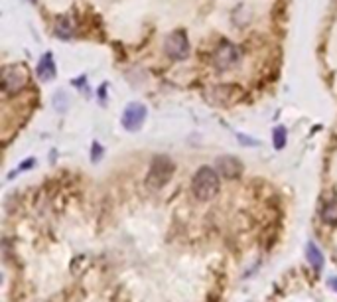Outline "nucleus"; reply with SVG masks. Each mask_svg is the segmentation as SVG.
Returning <instances> with one entry per match:
<instances>
[{
	"label": "nucleus",
	"instance_id": "14",
	"mask_svg": "<svg viewBox=\"0 0 337 302\" xmlns=\"http://www.w3.org/2000/svg\"><path fill=\"white\" fill-rule=\"evenodd\" d=\"M101 156H103V148H101V144H93V152H91V160L93 162H97V160H101Z\"/></svg>",
	"mask_w": 337,
	"mask_h": 302
},
{
	"label": "nucleus",
	"instance_id": "15",
	"mask_svg": "<svg viewBox=\"0 0 337 302\" xmlns=\"http://www.w3.org/2000/svg\"><path fill=\"white\" fill-rule=\"evenodd\" d=\"M329 286H331V288H333V290H335V292H337V277H333V279H329Z\"/></svg>",
	"mask_w": 337,
	"mask_h": 302
},
{
	"label": "nucleus",
	"instance_id": "16",
	"mask_svg": "<svg viewBox=\"0 0 337 302\" xmlns=\"http://www.w3.org/2000/svg\"><path fill=\"white\" fill-rule=\"evenodd\" d=\"M32 2H36V0H32Z\"/></svg>",
	"mask_w": 337,
	"mask_h": 302
},
{
	"label": "nucleus",
	"instance_id": "4",
	"mask_svg": "<svg viewBox=\"0 0 337 302\" xmlns=\"http://www.w3.org/2000/svg\"><path fill=\"white\" fill-rule=\"evenodd\" d=\"M239 59H241V51L231 42H221V46L217 47V51L213 53V66L219 71L231 70L233 66L239 64Z\"/></svg>",
	"mask_w": 337,
	"mask_h": 302
},
{
	"label": "nucleus",
	"instance_id": "12",
	"mask_svg": "<svg viewBox=\"0 0 337 302\" xmlns=\"http://www.w3.org/2000/svg\"><path fill=\"white\" fill-rule=\"evenodd\" d=\"M272 137H274V148L276 150H282L286 146V129L284 127H276Z\"/></svg>",
	"mask_w": 337,
	"mask_h": 302
},
{
	"label": "nucleus",
	"instance_id": "9",
	"mask_svg": "<svg viewBox=\"0 0 337 302\" xmlns=\"http://www.w3.org/2000/svg\"><path fill=\"white\" fill-rule=\"evenodd\" d=\"M306 255H308L310 265H312L315 271L319 273V271L323 269V253H321V249L315 245L314 241H310V243L306 245Z\"/></svg>",
	"mask_w": 337,
	"mask_h": 302
},
{
	"label": "nucleus",
	"instance_id": "5",
	"mask_svg": "<svg viewBox=\"0 0 337 302\" xmlns=\"http://www.w3.org/2000/svg\"><path fill=\"white\" fill-rule=\"evenodd\" d=\"M24 85H26V73H24L22 68L10 66V68L4 70V73H2V89H4V93H18V91H22Z\"/></svg>",
	"mask_w": 337,
	"mask_h": 302
},
{
	"label": "nucleus",
	"instance_id": "11",
	"mask_svg": "<svg viewBox=\"0 0 337 302\" xmlns=\"http://www.w3.org/2000/svg\"><path fill=\"white\" fill-rule=\"evenodd\" d=\"M55 36L61 38V40H69L73 36V28H71L69 20H63V18L57 20V24H55Z\"/></svg>",
	"mask_w": 337,
	"mask_h": 302
},
{
	"label": "nucleus",
	"instance_id": "13",
	"mask_svg": "<svg viewBox=\"0 0 337 302\" xmlns=\"http://www.w3.org/2000/svg\"><path fill=\"white\" fill-rule=\"evenodd\" d=\"M53 105H55V109L61 113V111H65L69 107V103H68V95L63 93V91H59V93H55V97H53Z\"/></svg>",
	"mask_w": 337,
	"mask_h": 302
},
{
	"label": "nucleus",
	"instance_id": "2",
	"mask_svg": "<svg viewBox=\"0 0 337 302\" xmlns=\"http://www.w3.org/2000/svg\"><path fill=\"white\" fill-rule=\"evenodd\" d=\"M174 170H176V166H174V162L168 156H156L152 160L148 176H146V186L150 188V190H162L170 182Z\"/></svg>",
	"mask_w": 337,
	"mask_h": 302
},
{
	"label": "nucleus",
	"instance_id": "1",
	"mask_svg": "<svg viewBox=\"0 0 337 302\" xmlns=\"http://www.w3.org/2000/svg\"><path fill=\"white\" fill-rule=\"evenodd\" d=\"M191 192L199 202H209L219 192V174L213 168H199L193 176Z\"/></svg>",
	"mask_w": 337,
	"mask_h": 302
},
{
	"label": "nucleus",
	"instance_id": "7",
	"mask_svg": "<svg viewBox=\"0 0 337 302\" xmlns=\"http://www.w3.org/2000/svg\"><path fill=\"white\" fill-rule=\"evenodd\" d=\"M217 170H219V174L223 178L235 180V178H239L243 174V164L235 156H221V158H217Z\"/></svg>",
	"mask_w": 337,
	"mask_h": 302
},
{
	"label": "nucleus",
	"instance_id": "8",
	"mask_svg": "<svg viewBox=\"0 0 337 302\" xmlns=\"http://www.w3.org/2000/svg\"><path fill=\"white\" fill-rule=\"evenodd\" d=\"M38 77L42 81H51L55 77V64H53L51 53H45L42 57V62L38 64Z\"/></svg>",
	"mask_w": 337,
	"mask_h": 302
},
{
	"label": "nucleus",
	"instance_id": "3",
	"mask_svg": "<svg viewBox=\"0 0 337 302\" xmlns=\"http://www.w3.org/2000/svg\"><path fill=\"white\" fill-rule=\"evenodd\" d=\"M164 51L168 53V57H172L174 62H181L189 55V42H187V36L178 30V32H172L166 42H164Z\"/></svg>",
	"mask_w": 337,
	"mask_h": 302
},
{
	"label": "nucleus",
	"instance_id": "10",
	"mask_svg": "<svg viewBox=\"0 0 337 302\" xmlns=\"http://www.w3.org/2000/svg\"><path fill=\"white\" fill-rule=\"evenodd\" d=\"M321 219L327 225H337V196H333L323 208H321Z\"/></svg>",
	"mask_w": 337,
	"mask_h": 302
},
{
	"label": "nucleus",
	"instance_id": "6",
	"mask_svg": "<svg viewBox=\"0 0 337 302\" xmlns=\"http://www.w3.org/2000/svg\"><path fill=\"white\" fill-rule=\"evenodd\" d=\"M146 120V107L140 105V103H132L124 109L122 113V127L128 131V133H136Z\"/></svg>",
	"mask_w": 337,
	"mask_h": 302
}]
</instances>
